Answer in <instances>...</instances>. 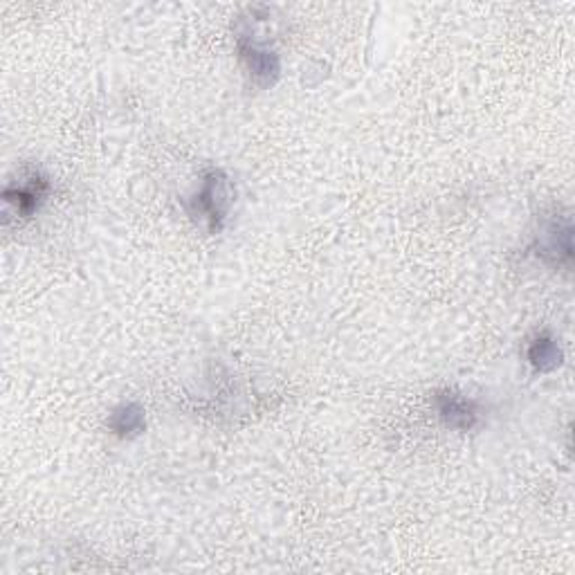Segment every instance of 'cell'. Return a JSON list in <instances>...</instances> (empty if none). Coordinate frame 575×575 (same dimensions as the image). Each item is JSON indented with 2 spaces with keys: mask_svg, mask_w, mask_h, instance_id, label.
<instances>
[{
  "mask_svg": "<svg viewBox=\"0 0 575 575\" xmlns=\"http://www.w3.org/2000/svg\"><path fill=\"white\" fill-rule=\"evenodd\" d=\"M526 358H528V362H530V367L535 371L551 373V371H555L562 364L564 354H562L560 344H558V339L553 335L542 333L538 337H532V342L528 344Z\"/></svg>",
  "mask_w": 575,
  "mask_h": 575,
  "instance_id": "7",
  "label": "cell"
},
{
  "mask_svg": "<svg viewBox=\"0 0 575 575\" xmlns=\"http://www.w3.org/2000/svg\"><path fill=\"white\" fill-rule=\"evenodd\" d=\"M441 423L454 432H472L481 426V405L456 390H441L432 398Z\"/></svg>",
  "mask_w": 575,
  "mask_h": 575,
  "instance_id": "2",
  "label": "cell"
},
{
  "mask_svg": "<svg viewBox=\"0 0 575 575\" xmlns=\"http://www.w3.org/2000/svg\"><path fill=\"white\" fill-rule=\"evenodd\" d=\"M538 254L551 263V265H564L571 267V259H573V227L568 220L558 223L553 220L547 229H544V237L538 241Z\"/></svg>",
  "mask_w": 575,
  "mask_h": 575,
  "instance_id": "5",
  "label": "cell"
},
{
  "mask_svg": "<svg viewBox=\"0 0 575 575\" xmlns=\"http://www.w3.org/2000/svg\"><path fill=\"white\" fill-rule=\"evenodd\" d=\"M237 48H239V57H241L245 70L252 76V82L261 88L275 86V82L279 80V74H281L279 55L273 50H267L261 44H256L254 38H250L245 34L239 36Z\"/></svg>",
  "mask_w": 575,
  "mask_h": 575,
  "instance_id": "4",
  "label": "cell"
},
{
  "mask_svg": "<svg viewBox=\"0 0 575 575\" xmlns=\"http://www.w3.org/2000/svg\"><path fill=\"white\" fill-rule=\"evenodd\" d=\"M50 194H52L50 180L41 171H29L19 182L5 187L3 199L19 218H29L41 209V205L50 199Z\"/></svg>",
  "mask_w": 575,
  "mask_h": 575,
  "instance_id": "3",
  "label": "cell"
},
{
  "mask_svg": "<svg viewBox=\"0 0 575 575\" xmlns=\"http://www.w3.org/2000/svg\"><path fill=\"white\" fill-rule=\"evenodd\" d=\"M184 207L191 218L207 227V232H220L227 223L229 207H232V184L227 173L223 169H207Z\"/></svg>",
  "mask_w": 575,
  "mask_h": 575,
  "instance_id": "1",
  "label": "cell"
},
{
  "mask_svg": "<svg viewBox=\"0 0 575 575\" xmlns=\"http://www.w3.org/2000/svg\"><path fill=\"white\" fill-rule=\"evenodd\" d=\"M146 428V411L137 403H124L115 407L108 416V430L118 439H135Z\"/></svg>",
  "mask_w": 575,
  "mask_h": 575,
  "instance_id": "6",
  "label": "cell"
}]
</instances>
